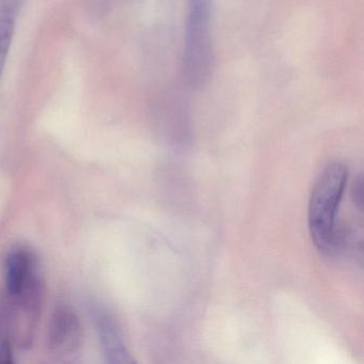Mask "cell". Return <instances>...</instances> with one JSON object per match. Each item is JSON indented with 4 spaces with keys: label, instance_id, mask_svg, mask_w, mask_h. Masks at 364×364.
<instances>
[{
    "label": "cell",
    "instance_id": "277c9868",
    "mask_svg": "<svg viewBox=\"0 0 364 364\" xmlns=\"http://www.w3.org/2000/svg\"><path fill=\"white\" fill-rule=\"evenodd\" d=\"M82 328L75 313L67 306L55 311L50 323V347L61 355H71L80 347Z\"/></svg>",
    "mask_w": 364,
    "mask_h": 364
},
{
    "label": "cell",
    "instance_id": "7a4b0ae2",
    "mask_svg": "<svg viewBox=\"0 0 364 364\" xmlns=\"http://www.w3.org/2000/svg\"><path fill=\"white\" fill-rule=\"evenodd\" d=\"M214 0H188L185 26L182 71L191 88L205 86L212 75L214 50L212 40V12Z\"/></svg>",
    "mask_w": 364,
    "mask_h": 364
},
{
    "label": "cell",
    "instance_id": "8992f818",
    "mask_svg": "<svg viewBox=\"0 0 364 364\" xmlns=\"http://www.w3.org/2000/svg\"><path fill=\"white\" fill-rule=\"evenodd\" d=\"M16 16V10L7 7L0 9V80L3 76L6 61H7L12 39H14Z\"/></svg>",
    "mask_w": 364,
    "mask_h": 364
},
{
    "label": "cell",
    "instance_id": "3957f363",
    "mask_svg": "<svg viewBox=\"0 0 364 364\" xmlns=\"http://www.w3.org/2000/svg\"><path fill=\"white\" fill-rule=\"evenodd\" d=\"M39 278V264L31 251L22 247L10 251L6 259V297L16 299Z\"/></svg>",
    "mask_w": 364,
    "mask_h": 364
},
{
    "label": "cell",
    "instance_id": "5b68a950",
    "mask_svg": "<svg viewBox=\"0 0 364 364\" xmlns=\"http://www.w3.org/2000/svg\"><path fill=\"white\" fill-rule=\"evenodd\" d=\"M95 323L100 345L107 362L114 364L134 363L131 351L118 323L104 312L95 313Z\"/></svg>",
    "mask_w": 364,
    "mask_h": 364
},
{
    "label": "cell",
    "instance_id": "6da1fadb",
    "mask_svg": "<svg viewBox=\"0 0 364 364\" xmlns=\"http://www.w3.org/2000/svg\"><path fill=\"white\" fill-rule=\"evenodd\" d=\"M348 170L341 161L326 166L317 178L309 200L308 223L315 247L328 255L338 251L336 216L346 188Z\"/></svg>",
    "mask_w": 364,
    "mask_h": 364
},
{
    "label": "cell",
    "instance_id": "52a82bcc",
    "mask_svg": "<svg viewBox=\"0 0 364 364\" xmlns=\"http://www.w3.org/2000/svg\"><path fill=\"white\" fill-rule=\"evenodd\" d=\"M363 182H362V176H358L353 182V200L360 212L362 210V204H363Z\"/></svg>",
    "mask_w": 364,
    "mask_h": 364
}]
</instances>
